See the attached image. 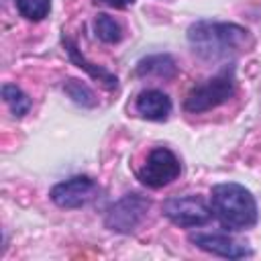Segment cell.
Instances as JSON below:
<instances>
[{
  "label": "cell",
  "mask_w": 261,
  "mask_h": 261,
  "mask_svg": "<svg viewBox=\"0 0 261 261\" xmlns=\"http://www.w3.org/2000/svg\"><path fill=\"white\" fill-rule=\"evenodd\" d=\"M188 41L192 51L206 61H228L251 47V35L247 29L232 22L198 20L188 29Z\"/></svg>",
  "instance_id": "1"
},
{
  "label": "cell",
  "mask_w": 261,
  "mask_h": 261,
  "mask_svg": "<svg viewBox=\"0 0 261 261\" xmlns=\"http://www.w3.org/2000/svg\"><path fill=\"white\" fill-rule=\"evenodd\" d=\"M210 208L216 220L228 230H245L257 224L259 212L253 194L234 181L218 184L210 192Z\"/></svg>",
  "instance_id": "2"
},
{
  "label": "cell",
  "mask_w": 261,
  "mask_h": 261,
  "mask_svg": "<svg viewBox=\"0 0 261 261\" xmlns=\"http://www.w3.org/2000/svg\"><path fill=\"white\" fill-rule=\"evenodd\" d=\"M234 94V73L232 69H224L218 75L206 80L204 84L194 86L184 102V108L188 112H206L220 104H224Z\"/></svg>",
  "instance_id": "3"
},
{
  "label": "cell",
  "mask_w": 261,
  "mask_h": 261,
  "mask_svg": "<svg viewBox=\"0 0 261 261\" xmlns=\"http://www.w3.org/2000/svg\"><path fill=\"white\" fill-rule=\"evenodd\" d=\"M181 171L179 159L165 147H157L149 153L147 161L143 163V167L137 171V177L141 179V184L149 186V188H163L167 184H171Z\"/></svg>",
  "instance_id": "4"
},
{
  "label": "cell",
  "mask_w": 261,
  "mask_h": 261,
  "mask_svg": "<svg viewBox=\"0 0 261 261\" xmlns=\"http://www.w3.org/2000/svg\"><path fill=\"white\" fill-rule=\"evenodd\" d=\"M163 214L177 226L194 228L212 218V208L198 196H173L163 202Z\"/></svg>",
  "instance_id": "5"
},
{
  "label": "cell",
  "mask_w": 261,
  "mask_h": 261,
  "mask_svg": "<svg viewBox=\"0 0 261 261\" xmlns=\"http://www.w3.org/2000/svg\"><path fill=\"white\" fill-rule=\"evenodd\" d=\"M149 210V200L139 194H126L106 214V226L116 232H130L139 226Z\"/></svg>",
  "instance_id": "6"
},
{
  "label": "cell",
  "mask_w": 261,
  "mask_h": 261,
  "mask_svg": "<svg viewBox=\"0 0 261 261\" xmlns=\"http://www.w3.org/2000/svg\"><path fill=\"white\" fill-rule=\"evenodd\" d=\"M98 194V186L94 179L86 175H75L71 179L59 181L51 188L49 196L59 208H82L88 202H92Z\"/></svg>",
  "instance_id": "7"
},
{
  "label": "cell",
  "mask_w": 261,
  "mask_h": 261,
  "mask_svg": "<svg viewBox=\"0 0 261 261\" xmlns=\"http://www.w3.org/2000/svg\"><path fill=\"white\" fill-rule=\"evenodd\" d=\"M190 243H194L198 249H202L206 253L226 257V259H243V257L251 255L249 247H245L237 239H232L228 234H220V232H192Z\"/></svg>",
  "instance_id": "8"
},
{
  "label": "cell",
  "mask_w": 261,
  "mask_h": 261,
  "mask_svg": "<svg viewBox=\"0 0 261 261\" xmlns=\"http://www.w3.org/2000/svg\"><path fill=\"white\" fill-rule=\"evenodd\" d=\"M137 112L147 120H165L171 112V100L161 90H143L137 98Z\"/></svg>",
  "instance_id": "9"
},
{
  "label": "cell",
  "mask_w": 261,
  "mask_h": 261,
  "mask_svg": "<svg viewBox=\"0 0 261 261\" xmlns=\"http://www.w3.org/2000/svg\"><path fill=\"white\" fill-rule=\"evenodd\" d=\"M139 75H157V77H171L175 73V63L169 55H151L137 65Z\"/></svg>",
  "instance_id": "10"
},
{
  "label": "cell",
  "mask_w": 261,
  "mask_h": 261,
  "mask_svg": "<svg viewBox=\"0 0 261 261\" xmlns=\"http://www.w3.org/2000/svg\"><path fill=\"white\" fill-rule=\"evenodd\" d=\"M65 47H67V51H69L71 61H73L77 67L86 69V71H88L92 77H98L100 82H104L108 88H116V77H114L112 73H108L106 69H102V67L94 65V63H88V61L84 59V55H80V53H77V47H75V45H71L69 41H65Z\"/></svg>",
  "instance_id": "11"
},
{
  "label": "cell",
  "mask_w": 261,
  "mask_h": 261,
  "mask_svg": "<svg viewBox=\"0 0 261 261\" xmlns=\"http://www.w3.org/2000/svg\"><path fill=\"white\" fill-rule=\"evenodd\" d=\"M2 98H4V102L8 104V108L14 116H24L31 108L29 96L14 84H4L2 86Z\"/></svg>",
  "instance_id": "12"
},
{
  "label": "cell",
  "mask_w": 261,
  "mask_h": 261,
  "mask_svg": "<svg viewBox=\"0 0 261 261\" xmlns=\"http://www.w3.org/2000/svg\"><path fill=\"white\" fill-rule=\"evenodd\" d=\"M94 31L98 35L100 41L104 43H118L122 39V27L108 14H98L94 18Z\"/></svg>",
  "instance_id": "13"
},
{
  "label": "cell",
  "mask_w": 261,
  "mask_h": 261,
  "mask_svg": "<svg viewBox=\"0 0 261 261\" xmlns=\"http://www.w3.org/2000/svg\"><path fill=\"white\" fill-rule=\"evenodd\" d=\"M16 8L29 20H43L51 10V0H16Z\"/></svg>",
  "instance_id": "14"
},
{
  "label": "cell",
  "mask_w": 261,
  "mask_h": 261,
  "mask_svg": "<svg viewBox=\"0 0 261 261\" xmlns=\"http://www.w3.org/2000/svg\"><path fill=\"white\" fill-rule=\"evenodd\" d=\"M65 92H67L77 104L94 106V94H92L90 88L84 86L82 82H77V80H67V84H65Z\"/></svg>",
  "instance_id": "15"
},
{
  "label": "cell",
  "mask_w": 261,
  "mask_h": 261,
  "mask_svg": "<svg viewBox=\"0 0 261 261\" xmlns=\"http://www.w3.org/2000/svg\"><path fill=\"white\" fill-rule=\"evenodd\" d=\"M96 2H102L106 6H112V8H124L128 4H133L135 0H96Z\"/></svg>",
  "instance_id": "16"
}]
</instances>
